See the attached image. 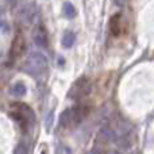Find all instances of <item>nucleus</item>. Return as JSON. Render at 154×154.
Here are the masks:
<instances>
[{"instance_id": "39448f33", "label": "nucleus", "mask_w": 154, "mask_h": 154, "mask_svg": "<svg viewBox=\"0 0 154 154\" xmlns=\"http://www.w3.org/2000/svg\"><path fill=\"white\" fill-rule=\"evenodd\" d=\"M32 38H34V42L37 43L39 48H43V49L48 48V45H49V35H48V31H46V29L43 26H38L37 29H35Z\"/></svg>"}, {"instance_id": "20e7f679", "label": "nucleus", "mask_w": 154, "mask_h": 154, "mask_svg": "<svg viewBox=\"0 0 154 154\" xmlns=\"http://www.w3.org/2000/svg\"><path fill=\"white\" fill-rule=\"evenodd\" d=\"M18 16L20 19V22L26 24H31L35 22L38 16V8L34 4H23L18 11Z\"/></svg>"}, {"instance_id": "9d476101", "label": "nucleus", "mask_w": 154, "mask_h": 154, "mask_svg": "<svg viewBox=\"0 0 154 154\" xmlns=\"http://www.w3.org/2000/svg\"><path fill=\"white\" fill-rule=\"evenodd\" d=\"M75 41H76L75 32H72V31H65L64 35H62L61 45L64 46L65 49H70L73 45H75Z\"/></svg>"}, {"instance_id": "1a4fd4ad", "label": "nucleus", "mask_w": 154, "mask_h": 154, "mask_svg": "<svg viewBox=\"0 0 154 154\" xmlns=\"http://www.w3.org/2000/svg\"><path fill=\"white\" fill-rule=\"evenodd\" d=\"M27 92V88L23 82H15L12 87L10 88V93L15 97H20V96H24Z\"/></svg>"}, {"instance_id": "2eb2a0df", "label": "nucleus", "mask_w": 154, "mask_h": 154, "mask_svg": "<svg viewBox=\"0 0 154 154\" xmlns=\"http://www.w3.org/2000/svg\"><path fill=\"white\" fill-rule=\"evenodd\" d=\"M14 154H29V146L26 143H19L14 150Z\"/></svg>"}, {"instance_id": "9b49d317", "label": "nucleus", "mask_w": 154, "mask_h": 154, "mask_svg": "<svg viewBox=\"0 0 154 154\" xmlns=\"http://www.w3.org/2000/svg\"><path fill=\"white\" fill-rule=\"evenodd\" d=\"M114 139H115V133L112 130H109V128L100 130V133H99V141L108 143V142H112Z\"/></svg>"}, {"instance_id": "f8f14e48", "label": "nucleus", "mask_w": 154, "mask_h": 154, "mask_svg": "<svg viewBox=\"0 0 154 154\" xmlns=\"http://www.w3.org/2000/svg\"><path fill=\"white\" fill-rule=\"evenodd\" d=\"M62 14L66 19H73L76 16V8L70 2H65L62 5Z\"/></svg>"}, {"instance_id": "423d86ee", "label": "nucleus", "mask_w": 154, "mask_h": 154, "mask_svg": "<svg viewBox=\"0 0 154 154\" xmlns=\"http://www.w3.org/2000/svg\"><path fill=\"white\" fill-rule=\"evenodd\" d=\"M24 50V39L20 34H18L15 38H14L12 46H11V56L12 58H18Z\"/></svg>"}, {"instance_id": "4468645a", "label": "nucleus", "mask_w": 154, "mask_h": 154, "mask_svg": "<svg viewBox=\"0 0 154 154\" xmlns=\"http://www.w3.org/2000/svg\"><path fill=\"white\" fill-rule=\"evenodd\" d=\"M53 122H54V112L50 111L48 115H46V119H45L46 131H50L51 130V127H53Z\"/></svg>"}, {"instance_id": "a211bd4d", "label": "nucleus", "mask_w": 154, "mask_h": 154, "mask_svg": "<svg viewBox=\"0 0 154 154\" xmlns=\"http://www.w3.org/2000/svg\"><path fill=\"white\" fill-rule=\"evenodd\" d=\"M2 30H3V32L7 31V24H5L4 20H2Z\"/></svg>"}, {"instance_id": "0eeeda50", "label": "nucleus", "mask_w": 154, "mask_h": 154, "mask_svg": "<svg viewBox=\"0 0 154 154\" xmlns=\"http://www.w3.org/2000/svg\"><path fill=\"white\" fill-rule=\"evenodd\" d=\"M88 111H89V109H88L87 107H84V106L73 107L72 108V116H73V123H75V126L79 125V123L81 122L85 116H87Z\"/></svg>"}, {"instance_id": "f3484780", "label": "nucleus", "mask_w": 154, "mask_h": 154, "mask_svg": "<svg viewBox=\"0 0 154 154\" xmlns=\"http://www.w3.org/2000/svg\"><path fill=\"white\" fill-rule=\"evenodd\" d=\"M114 3H115L116 5H119V7H122V5L126 3V0H114Z\"/></svg>"}, {"instance_id": "f257e3e1", "label": "nucleus", "mask_w": 154, "mask_h": 154, "mask_svg": "<svg viewBox=\"0 0 154 154\" xmlns=\"http://www.w3.org/2000/svg\"><path fill=\"white\" fill-rule=\"evenodd\" d=\"M48 58L39 51H31L27 56L26 64H24L23 69L26 70L29 75H41V73L48 70Z\"/></svg>"}, {"instance_id": "7ed1b4c3", "label": "nucleus", "mask_w": 154, "mask_h": 154, "mask_svg": "<svg viewBox=\"0 0 154 154\" xmlns=\"http://www.w3.org/2000/svg\"><path fill=\"white\" fill-rule=\"evenodd\" d=\"M91 88H92L91 81L88 79H85V77H82V79H80L76 81V84L73 85L72 89H70L69 95L72 99L85 97V96H88L91 93Z\"/></svg>"}, {"instance_id": "ddd939ff", "label": "nucleus", "mask_w": 154, "mask_h": 154, "mask_svg": "<svg viewBox=\"0 0 154 154\" xmlns=\"http://www.w3.org/2000/svg\"><path fill=\"white\" fill-rule=\"evenodd\" d=\"M111 31L114 35H118L119 34V15H115L111 20Z\"/></svg>"}, {"instance_id": "f03ea898", "label": "nucleus", "mask_w": 154, "mask_h": 154, "mask_svg": "<svg viewBox=\"0 0 154 154\" xmlns=\"http://www.w3.org/2000/svg\"><path fill=\"white\" fill-rule=\"evenodd\" d=\"M10 114L23 127H26L27 125H30L34 120V112L26 104H12V109H11Z\"/></svg>"}, {"instance_id": "6e6552de", "label": "nucleus", "mask_w": 154, "mask_h": 154, "mask_svg": "<svg viewBox=\"0 0 154 154\" xmlns=\"http://www.w3.org/2000/svg\"><path fill=\"white\" fill-rule=\"evenodd\" d=\"M60 125L66 128L75 126V123H73V116H72V108L65 109L61 114V116H60Z\"/></svg>"}, {"instance_id": "dca6fc26", "label": "nucleus", "mask_w": 154, "mask_h": 154, "mask_svg": "<svg viewBox=\"0 0 154 154\" xmlns=\"http://www.w3.org/2000/svg\"><path fill=\"white\" fill-rule=\"evenodd\" d=\"M56 154H73V153L70 150V147L65 146V145H60L56 149Z\"/></svg>"}]
</instances>
